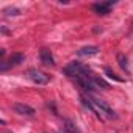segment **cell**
Masks as SVG:
<instances>
[{
	"label": "cell",
	"mask_w": 133,
	"mask_h": 133,
	"mask_svg": "<svg viewBox=\"0 0 133 133\" xmlns=\"http://www.w3.org/2000/svg\"><path fill=\"white\" fill-rule=\"evenodd\" d=\"M27 77H28L33 83H36V85H45V83L50 82V77H49L47 74L38 71V69H28Z\"/></svg>",
	"instance_id": "4"
},
{
	"label": "cell",
	"mask_w": 133,
	"mask_h": 133,
	"mask_svg": "<svg viewBox=\"0 0 133 133\" xmlns=\"http://www.w3.org/2000/svg\"><path fill=\"white\" fill-rule=\"evenodd\" d=\"M117 63H119V66H121L122 71H125L127 74L130 72V68H128V58H127L124 53H117Z\"/></svg>",
	"instance_id": "9"
},
{
	"label": "cell",
	"mask_w": 133,
	"mask_h": 133,
	"mask_svg": "<svg viewBox=\"0 0 133 133\" xmlns=\"http://www.w3.org/2000/svg\"><path fill=\"white\" fill-rule=\"evenodd\" d=\"M24 59H25V56L22 55V53H13L6 61H3L2 64H0V71L2 72H5V71H8L10 68H14V66H19L21 63H24Z\"/></svg>",
	"instance_id": "3"
},
{
	"label": "cell",
	"mask_w": 133,
	"mask_h": 133,
	"mask_svg": "<svg viewBox=\"0 0 133 133\" xmlns=\"http://www.w3.org/2000/svg\"><path fill=\"white\" fill-rule=\"evenodd\" d=\"M86 72H89V68L80 64L78 61H72L69 66H66V68H64V74L68 75V77H74V78L78 77V75H82V74H86Z\"/></svg>",
	"instance_id": "2"
},
{
	"label": "cell",
	"mask_w": 133,
	"mask_h": 133,
	"mask_svg": "<svg viewBox=\"0 0 133 133\" xmlns=\"http://www.w3.org/2000/svg\"><path fill=\"white\" fill-rule=\"evenodd\" d=\"M105 74L111 78V80H114V82H119V83H122L124 82V78H121V77H117L114 72H113V69L111 68H105Z\"/></svg>",
	"instance_id": "10"
},
{
	"label": "cell",
	"mask_w": 133,
	"mask_h": 133,
	"mask_svg": "<svg viewBox=\"0 0 133 133\" xmlns=\"http://www.w3.org/2000/svg\"><path fill=\"white\" fill-rule=\"evenodd\" d=\"M59 133H69V131H66V130H63V131H59Z\"/></svg>",
	"instance_id": "11"
},
{
	"label": "cell",
	"mask_w": 133,
	"mask_h": 133,
	"mask_svg": "<svg viewBox=\"0 0 133 133\" xmlns=\"http://www.w3.org/2000/svg\"><path fill=\"white\" fill-rule=\"evenodd\" d=\"M13 110L17 114H21V116H28V117H33L35 116V110L31 107L25 105V103H14L13 105Z\"/></svg>",
	"instance_id": "6"
},
{
	"label": "cell",
	"mask_w": 133,
	"mask_h": 133,
	"mask_svg": "<svg viewBox=\"0 0 133 133\" xmlns=\"http://www.w3.org/2000/svg\"><path fill=\"white\" fill-rule=\"evenodd\" d=\"M99 53V47L97 45H88V47H82L78 50L80 56H89V55H97Z\"/></svg>",
	"instance_id": "8"
},
{
	"label": "cell",
	"mask_w": 133,
	"mask_h": 133,
	"mask_svg": "<svg viewBox=\"0 0 133 133\" xmlns=\"http://www.w3.org/2000/svg\"><path fill=\"white\" fill-rule=\"evenodd\" d=\"M89 100H91V103L96 107V110L97 111H100V113H103L108 119H114L116 117V113H114V110L105 102V100H102V99H96V97H89Z\"/></svg>",
	"instance_id": "1"
},
{
	"label": "cell",
	"mask_w": 133,
	"mask_h": 133,
	"mask_svg": "<svg viewBox=\"0 0 133 133\" xmlns=\"http://www.w3.org/2000/svg\"><path fill=\"white\" fill-rule=\"evenodd\" d=\"M113 5H114V2H100V3H94V5H92V11H94L96 14H99V16H107V14L111 11Z\"/></svg>",
	"instance_id": "5"
},
{
	"label": "cell",
	"mask_w": 133,
	"mask_h": 133,
	"mask_svg": "<svg viewBox=\"0 0 133 133\" xmlns=\"http://www.w3.org/2000/svg\"><path fill=\"white\" fill-rule=\"evenodd\" d=\"M39 56H41V63H42L44 66H55L53 55H52V52H50L49 49H42L41 53H39Z\"/></svg>",
	"instance_id": "7"
}]
</instances>
